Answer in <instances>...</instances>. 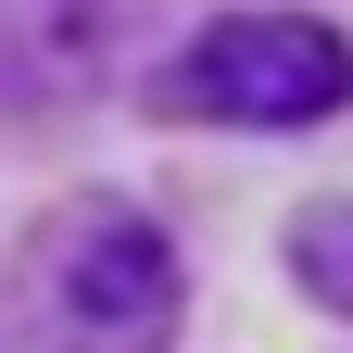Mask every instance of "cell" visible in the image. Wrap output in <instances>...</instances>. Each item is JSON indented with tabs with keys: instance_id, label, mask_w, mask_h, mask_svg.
<instances>
[{
	"instance_id": "6da1fadb",
	"label": "cell",
	"mask_w": 353,
	"mask_h": 353,
	"mask_svg": "<svg viewBox=\"0 0 353 353\" xmlns=\"http://www.w3.org/2000/svg\"><path fill=\"white\" fill-rule=\"evenodd\" d=\"M164 101L214 126H316L353 101V38L316 13H214L164 63Z\"/></svg>"
},
{
	"instance_id": "7a4b0ae2",
	"label": "cell",
	"mask_w": 353,
	"mask_h": 353,
	"mask_svg": "<svg viewBox=\"0 0 353 353\" xmlns=\"http://www.w3.org/2000/svg\"><path fill=\"white\" fill-rule=\"evenodd\" d=\"M38 328L63 353H164L176 328V252L152 214H63L38 252Z\"/></svg>"
},
{
	"instance_id": "3957f363",
	"label": "cell",
	"mask_w": 353,
	"mask_h": 353,
	"mask_svg": "<svg viewBox=\"0 0 353 353\" xmlns=\"http://www.w3.org/2000/svg\"><path fill=\"white\" fill-rule=\"evenodd\" d=\"M290 278L328 303V316H353V190L341 202H303L290 214Z\"/></svg>"
}]
</instances>
